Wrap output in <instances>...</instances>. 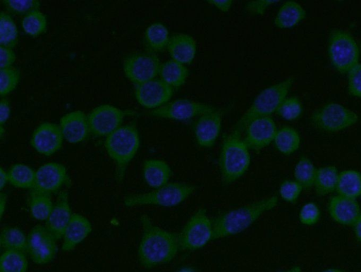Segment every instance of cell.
I'll use <instances>...</instances> for the list:
<instances>
[{"label": "cell", "instance_id": "obj_16", "mask_svg": "<svg viewBox=\"0 0 361 272\" xmlns=\"http://www.w3.org/2000/svg\"><path fill=\"white\" fill-rule=\"evenodd\" d=\"M135 97L143 107L152 110L169 101L173 89L160 78H154L135 85Z\"/></svg>", "mask_w": 361, "mask_h": 272}, {"label": "cell", "instance_id": "obj_13", "mask_svg": "<svg viewBox=\"0 0 361 272\" xmlns=\"http://www.w3.org/2000/svg\"><path fill=\"white\" fill-rule=\"evenodd\" d=\"M70 182L66 168L57 162H47L35 170V178L31 192L51 195Z\"/></svg>", "mask_w": 361, "mask_h": 272}, {"label": "cell", "instance_id": "obj_21", "mask_svg": "<svg viewBox=\"0 0 361 272\" xmlns=\"http://www.w3.org/2000/svg\"><path fill=\"white\" fill-rule=\"evenodd\" d=\"M327 209L334 221L346 226H352L361 212L357 199L339 194L330 198Z\"/></svg>", "mask_w": 361, "mask_h": 272}, {"label": "cell", "instance_id": "obj_4", "mask_svg": "<svg viewBox=\"0 0 361 272\" xmlns=\"http://www.w3.org/2000/svg\"><path fill=\"white\" fill-rule=\"evenodd\" d=\"M140 144L137 128L133 124L121 125L106 137L104 147L115 164V178L121 183L128 167L136 155Z\"/></svg>", "mask_w": 361, "mask_h": 272}, {"label": "cell", "instance_id": "obj_9", "mask_svg": "<svg viewBox=\"0 0 361 272\" xmlns=\"http://www.w3.org/2000/svg\"><path fill=\"white\" fill-rule=\"evenodd\" d=\"M358 120L359 116L355 111L336 102H329L318 108L310 118L314 127L328 132L345 130Z\"/></svg>", "mask_w": 361, "mask_h": 272}, {"label": "cell", "instance_id": "obj_18", "mask_svg": "<svg viewBox=\"0 0 361 272\" xmlns=\"http://www.w3.org/2000/svg\"><path fill=\"white\" fill-rule=\"evenodd\" d=\"M63 140L59 125L46 122L34 130L30 144L37 153L49 156L61 148Z\"/></svg>", "mask_w": 361, "mask_h": 272}, {"label": "cell", "instance_id": "obj_37", "mask_svg": "<svg viewBox=\"0 0 361 272\" xmlns=\"http://www.w3.org/2000/svg\"><path fill=\"white\" fill-rule=\"evenodd\" d=\"M21 26L27 35L32 37H38L47 30L46 16L39 10L32 11L23 17Z\"/></svg>", "mask_w": 361, "mask_h": 272}, {"label": "cell", "instance_id": "obj_17", "mask_svg": "<svg viewBox=\"0 0 361 272\" xmlns=\"http://www.w3.org/2000/svg\"><path fill=\"white\" fill-rule=\"evenodd\" d=\"M223 111L216 108L197 117L193 126L197 144L202 148L212 147L221 132Z\"/></svg>", "mask_w": 361, "mask_h": 272}, {"label": "cell", "instance_id": "obj_44", "mask_svg": "<svg viewBox=\"0 0 361 272\" xmlns=\"http://www.w3.org/2000/svg\"><path fill=\"white\" fill-rule=\"evenodd\" d=\"M278 2L275 0L249 1L245 5V10L250 16H262L271 6Z\"/></svg>", "mask_w": 361, "mask_h": 272}, {"label": "cell", "instance_id": "obj_48", "mask_svg": "<svg viewBox=\"0 0 361 272\" xmlns=\"http://www.w3.org/2000/svg\"><path fill=\"white\" fill-rule=\"evenodd\" d=\"M352 227L355 237L361 242V212Z\"/></svg>", "mask_w": 361, "mask_h": 272}, {"label": "cell", "instance_id": "obj_11", "mask_svg": "<svg viewBox=\"0 0 361 272\" xmlns=\"http://www.w3.org/2000/svg\"><path fill=\"white\" fill-rule=\"evenodd\" d=\"M27 235L26 252L34 263L45 265L55 258L58 252L57 240L45 225H35Z\"/></svg>", "mask_w": 361, "mask_h": 272}, {"label": "cell", "instance_id": "obj_7", "mask_svg": "<svg viewBox=\"0 0 361 272\" xmlns=\"http://www.w3.org/2000/svg\"><path fill=\"white\" fill-rule=\"evenodd\" d=\"M178 238L180 251L187 252L199 250L213 241V223L207 209L198 208L178 233Z\"/></svg>", "mask_w": 361, "mask_h": 272}, {"label": "cell", "instance_id": "obj_12", "mask_svg": "<svg viewBox=\"0 0 361 272\" xmlns=\"http://www.w3.org/2000/svg\"><path fill=\"white\" fill-rule=\"evenodd\" d=\"M215 109L216 107L202 102L178 99L151 110L147 114L156 118L182 121L197 118L202 114Z\"/></svg>", "mask_w": 361, "mask_h": 272}, {"label": "cell", "instance_id": "obj_15", "mask_svg": "<svg viewBox=\"0 0 361 272\" xmlns=\"http://www.w3.org/2000/svg\"><path fill=\"white\" fill-rule=\"evenodd\" d=\"M277 130L271 116L259 117L247 123L243 138L250 150L259 152L273 142Z\"/></svg>", "mask_w": 361, "mask_h": 272}, {"label": "cell", "instance_id": "obj_2", "mask_svg": "<svg viewBox=\"0 0 361 272\" xmlns=\"http://www.w3.org/2000/svg\"><path fill=\"white\" fill-rule=\"evenodd\" d=\"M278 204L279 197L271 195L219 214L212 218L214 240L243 233Z\"/></svg>", "mask_w": 361, "mask_h": 272}, {"label": "cell", "instance_id": "obj_51", "mask_svg": "<svg viewBox=\"0 0 361 272\" xmlns=\"http://www.w3.org/2000/svg\"><path fill=\"white\" fill-rule=\"evenodd\" d=\"M276 272H302V270L300 266H293L288 269L279 271Z\"/></svg>", "mask_w": 361, "mask_h": 272}, {"label": "cell", "instance_id": "obj_1", "mask_svg": "<svg viewBox=\"0 0 361 272\" xmlns=\"http://www.w3.org/2000/svg\"><path fill=\"white\" fill-rule=\"evenodd\" d=\"M140 221L142 236L137 256L140 265L152 268L171 261L180 251L178 233L156 225L147 214H142Z\"/></svg>", "mask_w": 361, "mask_h": 272}, {"label": "cell", "instance_id": "obj_53", "mask_svg": "<svg viewBox=\"0 0 361 272\" xmlns=\"http://www.w3.org/2000/svg\"><path fill=\"white\" fill-rule=\"evenodd\" d=\"M178 272H195L192 269L189 268H183Z\"/></svg>", "mask_w": 361, "mask_h": 272}, {"label": "cell", "instance_id": "obj_50", "mask_svg": "<svg viewBox=\"0 0 361 272\" xmlns=\"http://www.w3.org/2000/svg\"><path fill=\"white\" fill-rule=\"evenodd\" d=\"M6 204H7V194L6 193L3 192V191H1L0 193V216H1V218H2L5 212Z\"/></svg>", "mask_w": 361, "mask_h": 272}, {"label": "cell", "instance_id": "obj_5", "mask_svg": "<svg viewBox=\"0 0 361 272\" xmlns=\"http://www.w3.org/2000/svg\"><path fill=\"white\" fill-rule=\"evenodd\" d=\"M294 82L295 78L290 76L262 90L235 123L231 132L242 135L247 123L254 118L271 116L287 97Z\"/></svg>", "mask_w": 361, "mask_h": 272}, {"label": "cell", "instance_id": "obj_3", "mask_svg": "<svg viewBox=\"0 0 361 272\" xmlns=\"http://www.w3.org/2000/svg\"><path fill=\"white\" fill-rule=\"evenodd\" d=\"M251 163L250 149L241 135L231 132L224 138L219 168L221 184L228 186L241 178Z\"/></svg>", "mask_w": 361, "mask_h": 272}, {"label": "cell", "instance_id": "obj_35", "mask_svg": "<svg viewBox=\"0 0 361 272\" xmlns=\"http://www.w3.org/2000/svg\"><path fill=\"white\" fill-rule=\"evenodd\" d=\"M28 261L25 252L4 250L0 257V272H26Z\"/></svg>", "mask_w": 361, "mask_h": 272}, {"label": "cell", "instance_id": "obj_26", "mask_svg": "<svg viewBox=\"0 0 361 272\" xmlns=\"http://www.w3.org/2000/svg\"><path fill=\"white\" fill-rule=\"evenodd\" d=\"M170 35L168 28L161 23L156 22L149 25L144 33V43L147 51L154 53L167 49Z\"/></svg>", "mask_w": 361, "mask_h": 272}, {"label": "cell", "instance_id": "obj_41", "mask_svg": "<svg viewBox=\"0 0 361 272\" xmlns=\"http://www.w3.org/2000/svg\"><path fill=\"white\" fill-rule=\"evenodd\" d=\"M303 190L302 187L294 179H286L281 183L279 194L283 201L293 204L298 201Z\"/></svg>", "mask_w": 361, "mask_h": 272}, {"label": "cell", "instance_id": "obj_8", "mask_svg": "<svg viewBox=\"0 0 361 272\" xmlns=\"http://www.w3.org/2000/svg\"><path fill=\"white\" fill-rule=\"evenodd\" d=\"M328 54L331 65L340 73L345 74L359 63L358 45L348 32L333 30L328 42Z\"/></svg>", "mask_w": 361, "mask_h": 272}, {"label": "cell", "instance_id": "obj_31", "mask_svg": "<svg viewBox=\"0 0 361 272\" xmlns=\"http://www.w3.org/2000/svg\"><path fill=\"white\" fill-rule=\"evenodd\" d=\"M9 184L19 189L32 190L35 183V171L21 163L12 165L7 171Z\"/></svg>", "mask_w": 361, "mask_h": 272}, {"label": "cell", "instance_id": "obj_32", "mask_svg": "<svg viewBox=\"0 0 361 272\" xmlns=\"http://www.w3.org/2000/svg\"><path fill=\"white\" fill-rule=\"evenodd\" d=\"M27 235L19 228L6 226L0 233V245L4 250L26 252Z\"/></svg>", "mask_w": 361, "mask_h": 272}, {"label": "cell", "instance_id": "obj_25", "mask_svg": "<svg viewBox=\"0 0 361 272\" xmlns=\"http://www.w3.org/2000/svg\"><path fill=\"white\" fill-rule=\"evenodd\" d=\"M306 11L295 1L284 2L274 18V25L280 29H288L296 26L306 17Z\"/></svg>", "mask_w": 361, "mask_h": 272}, {"label": "cell", "instance_id": "obj_24", "mask_svg": "<svg viewBox=\"0 0 361 272\" xmlns=\"http://www.w3.org/2000/svg\"><path fill=\"white\" fill-rule=\"evenodd\" d=\"M173 171L167 162L159 159H149L144 161L142 175L146 184L157 189L170 183Z\"/></svg>", "mask_w": 361, "mask_h": 272}, {"label": "cell", "instance_id": "obj_36", "mask_svg": "<svg viewBox=\"0 0 361 272\" xmlns=\"http://www.w3.org/2000/svg\"><path fill=\"white\" fill-rule=\"evenodd\" d=\"M18 42V31L11 15L6 11L0 14V46L13 49Z\"/></svg>", "mask_w": 361, "mask_h": 272}, {"label": "cell", "instance_id": "obj_20", "mask_svg": "<svg viewBox=\"0 0 361 272\" xmlns=\"http://www.w3.org/2000/svg\"><path fill=\"white\" fill-rule=\"evenodd\" d=\"M59 128L63 139L71 144L85 140L90 133L87 116L82 111H74L63 116Z\"/></svg>", "mask_w": 361, "mask_h": 272}, {"label": "cell", "instance_id": "obj_28", "mask_svg": "<svg viewBox=\"0 0 361 272\" xmlns=\"http://www.w3.org/2000/svg\"><path fill=\"white\" fill-rule=\"evenodd\" d=\"M338 174V168L333 165L317 168L313 185L315 194L324 197L336 191Z\"/></svg>", "mask_w": 361, "mask_h": 272}, {"label": "cell", "instance_id": "obj_14", "mask_svg": "<svg viewBox=\"0 0 361 272\" xmlns=\"http://www.w3.org/2000/svg\"><path fill=\"white\" fill-rule=\"evenodd\" d=\"M125 113L109 104L99 105L87 115L90 133L97 137H107L121 126Z\"/></svg>", "mask_w": 361, "mask_h": 272}, {"label": "cell", "instance_id": "obj_29", "mask_svg": "<svg viewBox=\"0 0 361 272\" xmlns=\"http://www.w3.org/2000/svg\"><path fill=\"white\" fill-rule=\"evenodd\" d=\"M337 194L357 199L361 197V173L354 169L339 172Z\"/></svg>", "mask_w": 361, "mask_h": 272}, {"label": "cell", "instance_id": "obj_6", "mask_svg": "<svg viewBox=\"0 0 361 272\" xmlns=\"http://www.w3.org/2000/svg\"><path fill=\"white\" fill-rule=\"evenodd\" d=\"M197 190V186L193 184L170 182L148 192L126 195L123 202L129 208L141 206L173 207L187 200Z\"/></svg>", "mask_w": 361, "mask_h": 272}, {"label": "cell", "instance_id": "obj_33", "mask_svg": "<svg viewBox=\"0 0 361 272\" xmlns=\"http://www.w3.org/2000/svg\"><path fill=\"white\" fill-rule=\"evenodd\" d=\"M51 195L31 192L28 199L29 211L32 218L46 221L54 206Z\"/></svg>", "mask_w": 361, "mask_h": 272}, {"label": "cell", "instance_id": "obj_47", "mask_svg": "<svg viewBox=\"0 0 361 272\" xmlns=\"http://www.w3.org/2000/svg\"><path fill=\"white\" fill-rule=\"evenodd\" d=\"M207 3L223 13L229 11L233 5L232 0H208Z\"/></svg>", "mask_w": 361, "mask_h": 272}, {"label": "cell", "instance_id": "obj_42", "mask_svg": "<svg viewBox=\"0 0 361 272\" xmlns=\"http://www.w3.org/2000/svg\"><path fill=\"white\" fill-rule=\"evenodd\" d=\"M320 216V209L317 204L313 202L304 204L298 213L300 222L307 226H312L317 223Z\"/></svg>", "mask_w": 361, "mask_h": 272}, {"label": "cell", "instance_id": "obj_34", "mask_svg": "<svg viewBox=\"0 0 361 272\" xmlns=\"http://www.w3.org/2000/svg\"><path fill=\"white\" fill-rule=\"evenodd\" d=\"M317 168L310 159L301 156L293 168V178L303 188L310 190L313 187Z\"/></svg>", "mask_w": 361, "mask_h": 272}, {"label": "cell", "instance_id": "obj_19", "mask_svg": "<svg viewBox=\"0 0 361 272\" xmlns=\"http://www.w3.org/2000/svg\"><path fill=\"white\" fill-rule=\"evenodd\" d=\"M73 214L68 193L66 190H61L58 193L44 225L57 240H61Z\"/></svg>", "mask_w": 361, "mask_h": 272}, {"label": "cell", "instance_id": "obj_30", "mask_svg": "<svg viewBox=\"0 0 361 272\" xmlns=\"http://www.w3.org/2000/svg\"><path fill=\"white\" fill-rule=\"evenodd\" d=\"M273 143L279 152L289 156L299 149L301 138L295 128L283 126L277 130Z\"/></svg>", "mask_w": 361, "mask_h": 272}, {"label": "cell", "instance_id": "obj_27", "mask_svg": "<svg viewBox=\"0 0 361 272\" xmlns=\"http://www.w3.org/2000/svg\"><path fill=\"white\" fill-rule=\"evenodd\" d=\"M159 75L161 80L174 89L185 84L189 71L185 65L170 59L161 63Z\"/></svg>", "mask_w": 361, "mask_h": 272}, {"label": "cell", "instance_id": "obj_45", "mask_svg": "<svg viewBox=\"0 0 361 272\" xmlns=\"http://www.w3.org/2000/svg\"><path fill=\"white\" fill-rule=\"evenodd\" d=\"M16 59L13 49L0 46V68L12 67Z\"/></svg>", "mask_w": 361, "mask_h": 272}, {"label": "cell", "instance_id": "obj_23", "mask_svg": "<svg viewBox=\"0 0 361 272\" xmlns=\"http://www.w3.org/2000/svg\"><path fill=\"white\" fill-rule=\"evenodd\" d=\"M167 50L172 60L183 65L190 64L196 55L197 44L191 35L176 33L171 36Z\"/></svg>", "mask_w": 361, "mask_h": 272}, {"label": "cell", "instance_id": "obj_49", "mask_svg": "<svg viewBox=\"0 0 361 272\" xmlns=\"http://www.w3.org/2000/svg\"><path fill=\"white\" fill-rule=\"evenodd\" d=\"M9 183L8 176L7 171L4 170V168H0V190L3 191V189Z\"/></svg>", "mask_w": 361, "mask_h": 272}, {"label": "cell", "instance_id": "obj_52", "mask_svg": "<svg viewBox=\"0 0 361 272\" xmlns=\"http://www.w3.org/2000/svg\"><path fill=\"white\" fill-rule=\"evenodd\" d=\"M321 272H343L341 269L337 268H328Z\"/></svg>", "mask_w": 361, "mask_h": 272}, {"label": "cell", "instance_id": "obj_38", "mask_svg": "<svg viewBox=\"0 0 361 272\" xmlns=\"http://www.w3.org/2000/svg\"><path fill=\"white\" fill-rule=\"evenodd\" d=\"M302 110V104L299 98L290 97L282 101L276 113L282 118L293 121L301 116Z\"/></svg>", "mask_w": 361, "mask_h": 272}, {"label": "cell", "instance_id": "obj_46", "mask_svg": "<svg viewBox=\"0 0 361 272\" xmlns=\"http://www.w3.org/2000/svg\"><path fill=\"white\" fill-rule=\"evenodd\" d=\"M11 115L10 102L6 97H1L0 100V125H4Z\"/></svg>", "mask_w": 361, "mask_h": 272}, {"label": "cell", "instance_id": "obj_10", "mask_svg": "<svg viewBox=\"0 0 361 272\" xmlns=\"http://www.w3.org/2000/svg\"><path fill=\"white\" fill-rule=\"evenodd\" d=\"M161 64L156 54L146 51L126 56L123 69L126 78L137 85L156 78L159 75Z\"/></svg>", "mask_w": 361, "mask_h": 272}, {"label": "cell", "instance_id": "obj_40", "mask_svg": "<svg viewBox=\"0 0 361 272\" xmlns=\"http://www.w3.org/2000/svg\"><path fill=\"white\" fill-rule=\"evenodd\" d=\"M20 78L18 68L9 67L0 68V94L1 97L8 94L17 87Z\"/></svg>", "mask_w": 361, "mask_h": 272}, {"label": "cell", "instance_id": "obj_39", "mask_svg": "<svg viewBox=\"0 0 361 272\" xmlns=\"http://www.w3.org/2000/svg\"><path fill=\"white\" fill-rule=\"evenodd\" d=\"M2 4L10 14L26 16L40 9L41 4L38 0H3Z\"/></svg>", "mask_w": 361, "mask_h": 272}, {"label": "cell", "instance_id": "obj_22", "mask_svg": "<svg viewBox=\"0 0 361 272\" xmlns=\"http://www.w3.org/2000/svg\"><path fill=\"white\" fill-rule=\"evenodd\" d=\"M92 223L87 218L78 213H73L62 236L61 249L63 252L74 249L90 234Z\"/></svg>", "mask_w": 361, "mask_h": 272}, {"label": "cell", "instance_id": "obj_43", "mask_svg": "<svg viewBox=\"0 0 361 272\" xmlns=\"http://www.w3.org/2000/svg\"><path fill=\"white\" fill-rule=\"evenodd\" d=\"M348 89L352 96L361 98V63H360L348 73Z\"/></svg>", "mask_w": 361, "mask_h": 272}]
</instances>
